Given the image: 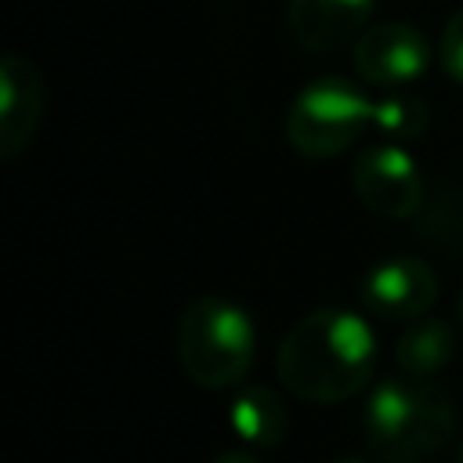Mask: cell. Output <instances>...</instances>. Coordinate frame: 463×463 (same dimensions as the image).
<instances>
[{"label":"cell","instance_id":"obj_11","mask_svg":"<svg viewBox=\"0 0 463 463\" xmlns=\"http://www.w3.org/2000/svg\"><path fill=\"white\" fill-rule=\"evenodd\" d=\"M416 239L441 257H463V184L438 181L416 210Z\"/></svg>","mask_w":463,"mask_h":463},{"label":"cell","instance_id":"obj_3","mask_svg":"<svg viewBox=\"0 0 463 463\" xmlns=\"http://www.w3.org/2000/svg\"><path fill=\"white\" fill-rule=\"evenodd\" d=\"M253 358L257 329L239 304L224 297H199L184 307L177 322V362L192 383L206 391L239 387Z\"/></svg>","mask_w":463,"mask_h":463},{"label":"cell","instance_id":"obj_18","mask_svg":"<svg viewBox=\"0 0 463 463\" xmlns=\"http://www.w3.org/2000/svg\"><path fill=\"white\" fill-rule=\"evenodd\" d=\"M456 463H463V445H459V452H456Z\"/></svg>","mask_w":463,"mask_h":463},{"label":"cell","instance_id":"obj_5","mask_svg":"<svg viewBox=\"0 0 463 463\" xmlns=\"http://www.w3.org/2000/svg\"><path fill=\"white\" fill-rule=\"evenodd\" d=\"M351 188L369 213L387 221L416 217L427 195L416 159L398 141H380L362 148L351 163Z\"/></svg>","mask_w":463,"mask_h":463},{"label":"cell","instance_id":"obj_17","mask_svg":"<svg viewBox=\"0 0 463 463\" xmlns=\"http://www.w3.org/2000/svg\"><path fill=\"white\" fill-rule=\"evenodd\" d=\"M456 318H459V326H463V293H459V300H456Z\"/></svg>","mask_w":463,"mask_h":463},{"label":"cell","instance_id":"obj_13","mask_svg":"<svg viewBox=\"0 0 463 463\" xmlns=\"http://www.w3.org/2000/svg\"><path fill=\"white\" fill-rule=\"evenodd\" d=\"M427 123H430V109L412 94H387L373 101V127L387 141H412L427 130Z\"/></svg>","mask_w":463,"mask_h":463},{"label":"cell","instance_id":"obj_15","mask_svg":"<svg viewBox=\"0 0 463 463\" xmlns=\"http://www.w3.org/2000/svg\"><path fill=\"white\" fill-rule=\"evenodd\" d=\"M213 463H260V459L253 452H246V449H228V452L213 456Z\"/></svg>","mask_w":463,"mask_h":463},{"label":"cell","instance_id":"obj_16","mask_svg":"<svg viewBox=\"0 0 463 463\" xmlns=\"http://www.w3.org/2000/svg\"><path fill=\"white\" fill-rule=\"evenodd\" d=\"M329 463H365V459H354V456H340V459H329Z\"/></svg>","mask_w":463,"mask_h":463},{"label":"cell","instance_id":"obj_9","mask_svg":"<svg viewBox=\"0 0 463 463\" xmlns=\"http://www.w3.org/2000/svg\"><path fill=\"white\" fill-rule=\"evenodd\" d=\"M43 116V83L33 61L7 54L0 61V156L14 159Z\"/></svg>","mask_w":463,"mask_h":463},{"label":"cell","instance_id":"obj_1","mask_svg":"<svg viewBox=\"0 0 463 463\" xmlns=\"http://www.w3.org/2000/svg\"><path fill=\"white\" fill-rule=\"evenodd\" d=\"M282 387L315 405H336L369 387L376 373L373 326L340 307H318L297 318L275 351Z\"/></svg>","mask_w":463,"mask_h":463},{"label":"cell","instance_id":"obj_6","mask_svg":"<svg viewBox=\"0 0 463 463\" xmlns=\"http://www.w3.org/2000/svg\"><path fill=\"white\" fill-rule=\"evenodd\" d=\"M362 307L383 322H412L438 300V271L423 257H387L362 279Z\"/></svg>","mask_w":463,"mask_h":463},{"label":"cell","instance_id":"obj_14","mask_svg":"<svg viewBox=\"0 0 463 463\" xmlns=\"http://www.w3.org/2000/svg\"><path fill=\"white\" fill-rule=\"evenodd\" d=\"M438 61H441V69L449 72V80L463 83V7L449 18V25H445V33H441Z\"/></svg>","mask_w":463,"mask_h":463},{"label":"cell","instance_id":"obj_8","mask_svg":"<svg viewBox=\"0 0 463 463\" xmlns=\"http://www.w3.org/2000/svg\"><path fill=\"white\" fill-rule=\"evenodd\" d=\"M376 0H289L286 25L300 51L333 54L340 47H354V40L369 29Z\"/></svg>","mask_w":463,"mask_h":463},{"label":"cell","instance_id":"obj_7","mask_svg":"<svg viewBox=\"0 0 463 463\" xmlns=\"http://www.w3.org/2000/svg\"><path fill=\"white\" fill-rule=\"evenodd\" d=\"M354 69L376 87H405L420 80L434 58L427 36L409 22H376L351 47Z\"/></svg>","mask_w":463,"mask_h":463},{"label":"cell","instance_id":"obj_12","mask_svg":"<svg viewBox=\"0 0 463 463\" xmlns=\"http://www.w3.org/2000/svg\"><path fill=\"white\" fill-rule=\"evenodd\" d=\"M456 354V329L445 318H412L398 340H394V362L398 369L412 376H434L441 373Z\"/></svg>","mask_w":463,"mask_h":463},{"label":"cell","instance_id":"obj_4","mask_svg":"<svg viewBox=\"0 0 463 463\" xmlns=\"http://www.w3.org/2000/svg\"><path fill=\"white\" fill-rule=\"evenodd\" d=\"M373 127V101L347 80L307 83L286 112V141L307 159L347 152Z\"/></svg>","mask_w":463,"mask_h":463},{"label":"cell","instance_id":"obj_2","mask_svg":"<svg viewBox=\"0 0 463 463\" xmlns=\"http://www.w3.org/2000/svg\"><path fill=\"white\" fill-rule=\"evenodd\" d=\"M362 434L383 463H430L456 434V405L430 376H387L365 402Z\"/></svg>","mask_w":463,"mask_h":463},{"label":"cell","instance_id":"obj_10","mask_svg":"<svg viewBox=\"0 0 463 463\" xmlns=\"http://www.w3.org/2000/svg\"><path fill=\"white\" fill-rule=\"evenodd\" d=\"M228 423L253 449H279L289 434L286 402L264 383H239L228 405Z\"/></svg>","mask_w":463,"mask_h":463}]
</instances>
